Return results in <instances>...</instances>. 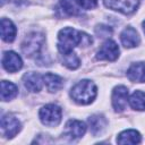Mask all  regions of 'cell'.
I'll return each instance as SVG.
<instances>
[{
	"label": "cell",
	"instance_id": "cell-1",
	"mask_svg": "<svg viewBox=\"0 0 145 145\" xmlns=\"http://www.w3.org/2000/svg\"><path fill=\"white\" fill-rule=\"evenodd\" d=\"M92 37L84 32L77 31L72 27H63L58 34L57 46L61 54H67L72 52V50L77 45L82 44L84 46H87L92 44Z\"/></svg>",
	"mask_w": 145,
	"mask_h": 145
},
{
	"label": "cell",
	"instance_id": "cell-2",
	"mask_svg": "<svg viewBox=\"0 0 145 145\" xmlns=\"http://www.w3.org/2000/svg\"><path fill=\"white\" fill-rule=\"evenodd\" d=\"M96 93L97 88L95 84L88 79H83L72 86L70 96L78 104H89L94 101Z\"/></svg>",
	"mask_w": 145,
	"mask_h": 145
},
{
	"label": "cell",
	"instance_id": "cell-3",
	"mask_svg": "<svg viewBox=\"0 0 145 145\" xmlns=\"http://www.w3.org/2000/svg\"><path fill=\"white\" fill-rule=\"evenodd\" d=\"M44 43V35L39 32H33L26 35L24 42L22 43V51L26 57H34L36 56L42 45Z\"/></svg>",
	"mask_w": 145,
	"mask_h": 145
},
{
	"label": "cell",
	"instance_id": "cell-4",
	"mask_svg": "<svg viewBox=\"0 0 145 145\" xmlns=\"http://www.w3.org/2000/svg\"><path fill=\"white\" fill-rule=\"evenodd\" d=\"M61 108L57 104H46L40 110V120L43 125L49 127L58 126L61 121Z\"/></svg>",
	"mask_w": 145,
	"mask_h": 145
},
{
	"label": "cell",
	"instance_id": "cell-5",
	"mask_svg": "<svg viewBox=\"0 0 145 145\" xmlns=\"http://www.w3.org/2000/svg\"><path fill=\"white\" fill-rule=\"evenodd\" d=\"M103 1L106 8L119 11L125 15L134 12L139 5V0H103Z\"/></svg>",
	"mask_w": 145,
	"mask_h": 145
},
{
	"label": "cell",
	"instance_id": "cell-6",
	"mask_svg": "<svg viewBox=\"0 0 145 145\" xmlns=\"http://www.w3.org/2000/svg\"><path fill=\"white\" fill-rule=\"evenodd\" d=\"M128 88L123 85L116 86L112 91V105L116 112H122L128 103Z\"/></svg>",
	"mask_w": 145,
	"mask_h": 145
},
{
	"label": "cell",
	"instance_id": "cell-7",
	"mask_svg": "<svg viewBox=\"0 0 145 145\" xmlns=\"http://www.w3.org/2000/svg\"><path fill=\"white\" fill-rule=\"evenodd\" d=\"M119 57V48L117 43L112 40L105 41L100 50L96 53L97 60H108V61H114Z\"/></svg>",
	"mask_w": 145,
	"mask_h": 145
},
{
	"label": "cell",
	"instance_id": "cell-8",
	"mask_svg": "<svg viewBox=\"0 0 145 145\" xmlns=\"http://www.w3.org/2000/svg\"><path fill=\"white\" fill-rule=\"evenodd\" d=\"M1 129L6 137L12 138L20 130V122L11 114H6L1 118Z\"/></svg>",
	"mask_w": 145,
	"mask_h": 145
},
{
	"label": "cell",
	"instance_id": "cell-9",
	"mask_svg": "<svg viewBox=\"0 0 145 145\" xmlns=\"http://www.w3.org/2000/svg\"><path fill=\"white\" fill-rule=\"evenodd\" d=\"M2 66L9 72H16L23 67V60L14 51H6L2 56Z\"/></svg>",
	"mask_w": 145,
	"mask_h": 145
},
{
	"label": "cell",
	"instance_id": "cell-10",
	"mask_svg": "<svg viewBox=\"0 0 145 145\" xmlns=\"http://www.w3.org/2000/svg\"><path fill=\"white\" fill-rule=\"evenodd\" d=\"M86 131V125L83 121L71 119L66 123L65 133L67 136H69L71 139L82 137Z\"/></svg>",
	"mask_w": 145,
	"mask_h": 145
},
{
	"label": "cell",
	"instance_id": "cell-11",
	"mask_svg": "<svg viewBox=\"0 0 145 145\" xmlns=\"http://www.w3.org/2000/svg\"><path fill=\"white\" fill-rule=\"evenodd\" d=\"M120 39H121V43L123 44L125 48H135L140 42V39H139L137 31L135 28H133L131 26L126 27L121 32Z\"/></svg>",
	"mask_w": 145,
	"mask_h": 145
},
{
	"label": "cell",
	"instance_id": "cell-12",
	"mask_svg": "<svg viewBox=\"0 0 145 145\" xmlns=\"http://www.w3.org/2000/svg\"><path fill=\"white\" fill-rule=\"evenodd\" d=\"M24 86L31 91V92H40L42 88V83H43V76H41L37 72L31 71L24 75L23 77Z\"/></svg>",
	"mask_w": 145,
	"mask_h": 145
},
{
	"label": "cell",
	"instance_id": "cell-13",
	"mask_svg": "<svg viewBox=\"0 0 145 145\" xmlns=\"http://www.w3.org/2000/svg\"><path fill=\"white\" fill-rule=\"evenodd\" d=\"M127 76L131 82L135 83L145 82V62L133 63L127 70Z\"/></svg>",
	"mask_w": 145,
	"mask_h": 145
},
{
	"label": "cell",
	"instance_id": "cell-14",
	"mask_svg": "<svg viewBox=\"0 0 145 145\" xmlns=\"http://www.w3.org/2000/svg\"><path fill=\"white\" fill-rule=\"evenodd\" d=\"M0 29H1V37L6 42H12L17 34V28L15 24L7 18H2L0 23Z\"/></svg>",
	"mask_w": 145,
	"mask_h": 145
},
{
	"label": "cell",
	"instance_id": "cell-15",
	"mask_svg": "<svg viewBox=\"0 0 145 145\" xmlns=\"http://www.w3.org/2000/svg\"><path fill=\"white\" fill-rule=\"evenodd\" d=\"M88 123H89V128L91 131L94 136H97L100 134L103 133V130L106 127V119L103 116L100 114H94L92 117L88 118Z\"/></svg>",
	"mask_w": 145,
	"mask_h": 145
},
{
	"label": "cell",
	"instance_id": "cell-16",
	"mask_svg": "<svg viewBox=\"0 0 145 145\" xmlns=\"http://www.w3.org/2000/svg\"><path fill=\"white\" fill-rule=\"evenodd\" d=\"M142 137L140 134L135 129H127L119 134L117 143L119 144H138Z\"/></svg>",
	"mask_w": 145,
	"mask_h": 145
},
{
	"label": "cell",
	"instance_id": "cell-17",
	"mask_svg": "<svg viewBox=\"0 0 145 145\" xmlns=\"http://www.w3.org/2000/svg\"><path fill=\"white\" fill-rule=\"evenodd\" d=\"M43 83L45 84L49 92H57L63 86V79L60 76L51 72H48L43 76Z\"/></svg>",
	"mask_w": 145,
	"mask_h": 145
},
{
	"label": "cell",
	"instance_id": "cell-18",
	"mask_svg": "<svg viewBox=\"0 0 145 145\" xmlns=\"http://www.w3.org/2000/svg\"><path fill=\"white\" fill-rule=\"evenodd\" d=\"M18 94V88L15 84L8 80L1 82V99L2 101H9L16 97Z\"/></svg>",
	"mask_w": 145,
	"mask_h": 145
},
{
	"label": "cell",
	"instance_id": "cell-19",
	"mask_svg": "<svg viewBox=\"0 0 145 145\" xmlns=\"http://www.w3.org/2000/svg\"><path fill=\"white\" fill-rule=\"evenodd\" d=\"M129 104L135 110L144 111L145 110V92L135 91L129 97Z\"/></svg>",
	"mask_w": 145,
	"mask_h": 145
},
{
	"label": "cell",
	"instance_id": "cell-20",
	"mask_svg": "<svg viewBox=\"0 0 145 145\" xmlns=\"http://www.w3.org/2000/svg\"><path fill=\"white\" fill-rule=\"evenodd\" d=\"M60 8L62 12H65L68 16H75L79 14V7L76 0H61Z\"/></svg>",
	"mask_w": 145,
	"mask_h": 145
},
{
	"label": "cell",
	"instance_id": "cell-21",
	"mask_svg": "<svg viewBox=\"0 0 145 145\" xmlns=\"http://www.w3.org/2000/svg\"><path fill=\"white\" fill-rule=\"evenodd\" d=\"M61 58H62V63L66 67H68L69 69H77L80 65L79 58L74 52H70L67 54H61Z\"/></svg>",
	"mask_w": 145,
	"mask_h": 145
},
{
	"label": "cell",
	"instance_id": "cell-22",
	"mask_svg": "<svg viewBox=\"0 0 145 145\" xmlns=\"http://www.w3.org/2000/svg\"><path fill=\"white\" fill-rule=\"evenodd\" d=\"M78 6L84 9H93L97 5V0H76Z\"/></svg>",
	"mask_w": 145,
	"mask_h": 145
},
{
	"label": "cell",
	"instance_id": "cell-23",
	"mask_svg": "<svg viewBox=\"0 0 145 145\" xmlns=\"http://www.w3.org/2000/svg\"><path fill=\"white\" fill-rule=\"evenodd\" d=\"M96 34L101 37H105V36H109L111 33H112V29L109 27V26H104V25H100L96 27L95 29Z\"/></svg>",
	"mask_w": 145,
	"mask_h": 145
},
{
	"label": "cell",
	"instance_id": "cell-24",
	"mask_svg": "<svg viewBox=\"0 0 145 145\" xmlns=\"http://www.w3.org/2000/svg\"><path fill=\"white\" fill-rule=\"evenodd\" d=\"M143 29H144V33H145V20L143 22Z\"/></svg>",
	"mask_w": 145,
	"mask_h": 145
}]
</instances>
